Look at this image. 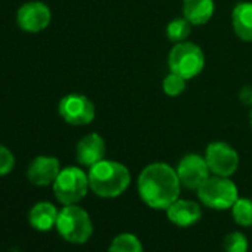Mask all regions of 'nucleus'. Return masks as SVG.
<instances>
[{
    "instance_id": "nucleus-20",
    "label": "nucleus",
    "mask_w": 252,
    "mask_h": 252,
    "mask_svg": "<svg viewBox=\"0 0 252 252\" xmlns=\"http://www.w3.org/2000/svg\"><path fill=\"white\" fill-rule=\"evenodd\" d=\"M186 79L181 77L180 74H175V73H169L165 79H163V83H162V89L165 92V95L168 96H180L184 91H186Z\"/></svg>"
},
{
    "instance_id": "nucleus-13",
    "label": "nucleus",
    "mask_w": 252,
    "mask_h": 252,
    "mask_svg": "<svg viewBox=\"0 0 252 252\" xmlns=\"http://www.w3.org/2000/svg\"><path fill=\"white\" fill-rule=\"evenodd\" d=\"M168 220L178 227H190L194 225L202 218V208L194 200L177 199L166 209Z\"/></svg>"
},
{
    "instance_id": "nucleus-10",
    "label": "nucleus",
    "mask_w": 252,
    "mask_h": 252,
    "mask_svg": "<svg viewBox=\"0 0 252 252\" xmlns=\"http://www.w3.org/2000/svg\"><path fill=\"white\" fill-rule=\"evenodd\" d=\"M51 23V9L42 2H27L17 12V26L27 33L43 32Z\"/></svg>"
},
{
    "instance_id": "nucleus-9",
    "label": "nucleus",
    "mask_w": 252,
    "mask_h": 252,
    "mask_svg": "<svg viewBox=\"0 0 252 252\" xmlns=\"http://www.w3.org/2000/svg\"><path fill=\"white\" fill-rule=\"evenodd\" d=\"M175 171L178 174L181 186L189 190H197L211 177V171L205 156L196 153L186 155L178 162Z\"/></svg>"
},
{
    "instance_id": "nucleus-22",
    "label": "nucleus",
    "mask_w": 252,
    "mask_h": 252,
    "mask_svg": "<svg viewBox=\"0 0 252 252\" xmlns=\"http://www.w3.org/2000/svg\"><path fill=\"white\" fill-rule=\"evenodd\" d=\"M15 166V158L12 155V152L5 147L0 146V177L9 174Z\"/></svg>"
},
{
    "instance_id": "nucleus-4",
    "label": "nucleus",
    "mask_w": 252,
    "mask_h": 252,
    "mask_svg": "<svg viewBox=\"0 0 252 252\" xmlns=\"http://www.w3.org/2000/svg\"><path fill=\"white\" fill-rule=\"evenodd\" d=\"M52 187L54 194L60 203H63L64 206L76 205L88 194V174H85V171L77 166H67L60 171Z\"/></svg>"
},
{
    "instance_id": "nucleus-14",
    "label": "nucleus",
    "mask_w": 252,
    "mask_h": 252,
    "mask_svg": "<svg viewBox=\"0 0 252 252\" xmlns=\"http://www.w3.org/2000/svg\"><path fill=\"white\" fill-rule=\"evenodd\" d=\"M58 209L51 202H39L29 212V224L39 231H48L57 225Z\"/></svg>"
},
{
    "instance_id": "nucleus-24",
    "label": "nucleus",
    "mask_w": 252,
    "mask_h": 252,
    "mask_svg": "<svg viewBox=\"0 0 252 252\" xmlns=\"http://www.w3.org/2000/svg\"><path fill=\"white\" fill-rule=\"evenodd\" d=\"M249 125H251V129H252V107H251V111H249Z\"/></svg>"
},
{
    "instance_id": "nucleus-23",
    "label": "nucleus",
    "mask_w": 252,
    "mask_h": 252,
    "mask_svg": "<svg viewBox=\"0 0 252 252\" xmlns=\"http://www.w3.org/2000/svg\"><path fill=\"white\" fill-rule=\"evenodd\" d=\"M239 99L245 104V105H251L252 107V86H243L239 92Z\"/></svg>"
},
{
    "instance_id": "nucleus-6",
    "label": "nucleus",
    "mask_w": 252,
    "mask_h": 252,
    "mask_svg": "<svg viewBox=\"0 0 252 252\" xmlns=\"http://www.w3.org/2000/svg\"><path fill=\"white\" fill-rule=\"evenodd\" d=\"M199 200L212 209H228L239 199L236 184L227 177L212 175L197 190Z\"/></svg>"
},
{
    "instance_id": "nucleus-2",
    "label": "nucleus",
    "mask_w": 252,
    "mask_h": 252,
    "mask_svg": "<svg viewBox=\"0 0 252 252\" xmlns=\"http://www.w3.org/2000/svg\"><path fill=\"white\" fill-rule=\"evenodd\" d=\"M89 189L99 197L113 199L126 191L131 184L129 169L116 160L102 159L92 165L88 172Z\"/></svg>"
},
{
    "instance_id": "nucleus-16",
    "label": "nucleus",
    "mask_w": 252,
    "mask_h": 252,
    "mask_svg": "<svg viewBox=\"0 0 252 252\" xmlns=\"http://www.w3.org/2000/svg\"><path fill=\"white\" fill-rule=\"evenodd\" d=\"M215 11L214 0H184L183 14L191 26H203L209 23Z\"/></svg>"
},
{
    "instance_id": "nucleus-3",
    "label": "nucleus",
    "mask_w": 252,
    "mask_h": 252,
    "mask_svg": "<svg viewBox=\"0 0 252 252\" xmlns=\"http://www.w3.org/2000/svg\"><path fill=\"white\" fill-rule=\"evenodd\" d=\"M55 227L64 240L77 245L86 243L94 233V224L89 214L77 205H65L58 212Z\"/></svg>"
},
{
    "instance_id": "nucleus-5",
    "label": "nucleus",
    "mask_w": 252,
    "mask_h": 252,
    "mask_svg": "<svg viewBox=\"0 0 252 252\" xmlns=\"http://www.w3.org/2000/svg\"><path fill=\"white\" fill-rule=\"evenodd\" d=\"M169 70L175 74H180L186 80L199 76L205 67V54L193 42L175 43L168 57Z\"/></svg>"
},
{
    "instance_id": "nucleus-15",
    "label": "nucleus",
    "mask_w": 252,
    "mask_h": 252,
    "mask_svg": "<svg viewBox=\"0 0 252 252\" xmlns=\"http://www.w3.org/2000/svg\"><path fill=\"white\" fill-rule=\"evenodd\" d=\"M231 24L240 40L252 42V2H240L233 8Z\"/></svg>"
},
{
    "instance_id": "nucleus-7",
    "label": "nucleus",
    "mask_w": 252,
    "mask_h": 252,
    "mask_svg": "<svg viewBox=\"0 0 252 252\" xmlns=\"http://www.w3.org/2000/svg\"><path fill=\"white\" fill-rule=\"evenodd\" d=\"M205 159L212 175L230 178L239 168V155L227 143L214 141L206 147Z\"/></svg>"
},
{
    "instance_id": "nucleus-8",
    "label": "nucleus",
    "mask_w": 252,
    "mask_h": 252,
    "mask_svg": "<svg viewBox=\"0 0 252 252\" xmlns=\"http://www.w3.org/2000/svg\"><path fill=\"white\" fill-rule=\"evenodd\" d=\"M58 113L68 125L85 126L95 119V105L82 94H68L60 101Z\"/></svg>"
},
{
    "instance_id": "nucleus-21",
    "label": "nucleus",
    "mask_w": 252,
    "mask_h": 252,
    "mask_svg": "<svg viewBox=\"0 0 252 252\" xmlns=\"http://www.w3.org/2000/svg\"><path fill=\"white\" fill-rule=\"evenodd\" d=\"M248 239L240 231H231L224 239V251L225 252H248Z\"/></svg>"
},
{
    "instance_id": "nucleus-11",
    "label": "nucleus",
    "mask_w": 252,
    "mask_h": 252,
    "mask_svg": "<svg viewBox=\"0 0 252 252\" xmlns=\"http://www.w3.org/2000/svg\"><path fill=\"white\" fill-rule=\"evenodd\" d=\"M61 171L60 160L52 156H37L32 160L27 169V180L37 186L45 187L54 184Z\"/></svg>"
},
{
    "instance_id": "nucleus-19",
    "label": "nucleus",
    "mask_w": 252,
    "mask_h": 252,
    "mask_svg": "<svg viewBox=\"0 0 252 252\" xmlns=\"http://www.w3.org/2000/svg\"><path fill=\"white\" fill-rule=\"evenodd\" d=\"M190 33H191V24L186 18H175L166 27V36L174 43L186 42Z\"/></svg>"
},
{
    "instance_id": "nucleus-17",
    "label": "nucleus",
    "mask_w": 252,
    "mask_h": 252,
    "mask_svg": "<svg viewBox=\"0 0 252 252\" xmlns=\"http://www.w3.org/2000/svg\"><path fill=\"white\" fill-rule=\"evenodd\" d=\"M108 252H144L141 240L132 233L117 234L108 248Z\"/></svg>"
},
{
    "instance_id": "nucleus-12",
    "label": "nucleus",
    "mask_w": 252,
    "mask_h": 252,
    "mask_svg": "<svg viewBox=\"0 0 252 252\" xmlns=\"http://www.w3.org/2000/svg\"><path fill=\"white\" fill-rule=\"evenodd\" d=\"M105 156V141L96 134H88L76 146V159L80 165L91 168L92 165L101 162Z\"/></svg>"
},
{
    "instance_id": "nucleus-1",
    "label": "nucleus",
    "mask_w": 252,
    "mask_h": 252,
    "mask_svg": "<svg viewBox=\"0 0 252 252\" xmlns=\"http://www.w3.org/2000/svg\"><path fill=\"white\" fill-rule=\"evenodd\" d=\"M137 186L141 200L153 209H168L181 191L177 171L163 162L147 165L141 171Z\"/></svg>"
},
{
    "instance_id": "nucleus-18",
    "label": "nucleus",
    "mask_w": 252,
    "mask_h": 252,
    "mask_svg": "<svg viewBox=\"0 0 252 252\" xmlns=\"http://www.w3.org/2000/svg\"><path fill=\"white\" fill-rule=\"evenodd\" d=\"M231 215L236 224L242 227L252 225V200L246 197H239L231 206Z\"/></svg>"
}]
</instances>
